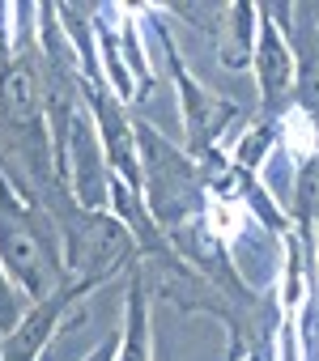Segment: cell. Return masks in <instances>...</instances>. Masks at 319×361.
I'll return each mask as SVG.
<instances>
[{"mask_svg": "<svg viewBox=\"0 0 319 361\" xmlns=\"http://www.w3.org/2000/svg\"><path fill=\"white\" fill-rule=\"evenodd\" d=\"M251 73H255V85H260L264 119H277L289 106V98L298 94V56H294L289 35H285V22L268 9H260V22H255Z\"/></svg>", "mask_w": 319, "mask_h": 361, "instance_id": "obj_3", "label": "cell"}, {"mask_svg": "<svg viewBox=\"0 0 319 361\" xmlns=\"http://www.w3.org/2000/svg\"><path fill=\"white\" fill-rule=\"evenodd\" d=\"M111 357H115V336H111V340H107L102 348H94V353H90L85 361H111Z\"/></svg>", "mask_w": 319, "mask_h": 361, "instance_id": "obj_8", "label": "cell"}, {"mask_svg": "<svg viewBox=\"0 0 319 361\" xmlns=\"http://www.w3.org/2000/svg\"><path fill=\"white\" fill-rule=\"evenodd\" d=\"M111 361H153V327H149V285L145 264H132V281L124 293V327L115 331V357Z\"/></svg>", "mask_w": 319, "mask_h": 361, "instance_id": "obj_5", "label": "cell"}, {"mask_svg": "<svg viewBox=\"0 0 319 361\" xmlns=\"http://www.w3.org/2000/svg\"><path fill=\"white\" fill-rule=\"evenodd\" d=\"M111 276H68V281H60L52 293H43L39 302H30L26 306V314L0 336V361H39L43 357V348H47V340L56 336V327L64 323V314L85 298V293H94L98 285H107Z\"/></svg>", "mask_w": 319, "mask_h": 361, "instance_id": "obj_2", "label": "cell"}, {"mask_svg": "<svg viewBox=\"0 0 319 361\" xmlns=\"http://www.w3.org/2000/svg\"><path fill=\"white\" fill-rule=\"evenodd\" d=\"M255 22H260V5H251V0L217 5V18H213L209 35L217 39V64H222L226 73H247V68H251Z\"/></svg>", "mask_w": 319, "mask_h": 361, "instance_id": "obj_4", "label": "cell"}, {"mask_svg": "<svg viewBox=\"0 0 319 361\" xmlns=\"http://www.w3.org/2000/svg\"><path fill=\"white\" fill-rule=\"evenodd\" d=\"M226 323V331H230V357L226 361H243V327L234 323V319H222Z\"/></svg>", "mask_w": 319, "mask_h": 361, "instance_id": "obj_7", "label": "cell"}, {"mask_svg": "<svg viewBox=\"0 0 319 361\" xmlns=\"http://www.w3.org/2000/svg\"><path fill=\"white\" fill-rule=\"evenodd\" d=\"M277 145H285V153L294 157V166H315V111L302 106V102H289L277 119Z\"/></svg>", "mask_w": 319, "mask_h": 361, "instance_id": "obj_6", "label": "cell"}, {"mask_svg": "<svg viewBox=\"0 0 319 361\" xmlns=\"http://www.w3.org/2000/svg\"><path fill=\"white\" fill-rule=\"evenodd\" d=\"M140 18H145V22H149V30L157 35V51L167 56L171 81H175V94H179V119H183V149H179V153H183L188 161H196L200 153L217 149V136L234 123L239 102H230V98H222V94L205 90V85L192 77L188 60L179 56L175 39H171V35H167V26H162V13H157V5H140Z\"/></svg>", "mask_w": 319, "mask_h": 361, "instance_id": "obj_1", "label": "cell"}]
</instances>
